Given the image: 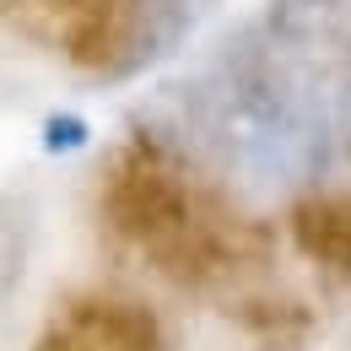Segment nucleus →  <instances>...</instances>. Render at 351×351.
<instances>
[{
    "instance_id": "obj_5",
    "label": "nucleus",
    "mask_w": 351,
    "mask_h": 351,
    "mask_svg": "<svg viewBox=\"0 0 351 351\" xmlns=\"http://www.w3.org/2000/svg\"><path fill=\"white\" fill-rule=\"evenodd\" d=\"M44 351H157V324L141 308L119 303H82L71 324H60Z\"/></svg>"
},
{
    "instance_id": "obj_7",
    "label": "nucleus",
    "mask_w": 351,
    "mask_h": 351,
    "mask_svg": "<svg viewBox=\"0 0 351 351\" xmlns=\"http://www.w3.org/2000/svg\"><path fill=\"white\" fill-rule=\"evenodd\" d=\"M44 146L49 152H76V146H87V125L76 114H54L44 125Z\"/></svg>"
},
{
    "instance_id": "obj_3",
    "label": "nucleus",
    "mask_w": 351,
    "mask_h": 351,
    "mask_svg": "<svg viewBox=\"0 0 351 351\" xmlns=\"http://www.w3.org/2000/svg\"><path fill=\"white\" fill-rule=\"evenodd\" d=\"M114 217L146 243V254L173 265L178 276H195L217 260V232L189 184L162 162V152H125V162L114 168Z\"/></svg>"
},
{
    "instance_id": "obj_6",
    "label": "nucleus",
    "mask_w": 351,
    "mask_h": 351,
    "mask_svg": "<svg viewBox=\"0 0 351 351\" xmlns=\"http://www.w3.org/2000/svg\"><path fill=\"white\" fill-rule=\"evenodd\" d=\"M298 232L303 243L330 265H351V206L346 200H319L298 211Z\"/></svg>"
},
{
    "instance_id": "obj_4",
    "label": "nucleus",
    "mask_w": 351,
    "mask_h": 351,
    "mask_svg": "<svg viewBox=\"0 0 351 351\" xmlns=\"http://www.w3.org/2000/svg\"><path fill=\"white\" fill-rule=\"evenodd\" d=\"M44 16L49 38L71 49L82 65H108L114 54L135 49L146 0H27Z\"/></svg>"
},
{
    "instance_id": "obj_2",
    "label": "nucleus",
    "mask_w": 351,
    "mask_h": 351,
    "mask_svg": "<svg viewBox=\"0 0 351 351\" xmlns=\"http://www.w3.org/2000/svg\"><path fill=\"white\" fill-rule=\"evenodd\" d=\"M265 76L319 130L351 97V0H270Z\"/></svg>"
},
{
    "instance_id": "obj_1",
    "label": "nucleus",
    "mask_w": 351,
    "mask_h": 351,
    "mask_svg": "<svg viewBox=\"0 0 351 351\" xmlns=\"http://www.w3.org/2000/svg\"><path fill=\"white\" fill-rule=\"evenodd\" d=\"M200 130L221 162L249 189H281L308 168L313 157V125L281 97L265 76L260 54L249 65H232L206 82L200 92Z\"/></svg>"
}]
</instances>
